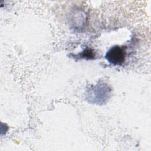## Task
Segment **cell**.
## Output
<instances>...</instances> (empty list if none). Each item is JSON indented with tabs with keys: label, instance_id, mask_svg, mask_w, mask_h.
I'll use <instances>...</instances> for the list:
<instances>
[{
	"label": "cell",
	"instance_id": "1",
	"mask_svg": "<svg viewBox=\"0 0 151 151\" xmlns=\"http://www.w3.org/2000/svg\"><path fill=\"white\" fill-rule=\"evenodd\" d=\"M126 56V47L115 45L107 51L105 57L110 64L114 65H122L125 61Z\"/></svg>",
	"mask_w": 151,
	"mask_h": 151
},
{
	"label": "cell",
	"instance_id": "2",
	"mask_svg": "<svg viewBox=\"0 0 151 151\" xmlns=\"http://www.w3.org/2000/svg\"><path fill=\"white\" fill-rule=\"evenodd\" d=\"M80 57L83 58H86V60L94 59L96 57V52L93 49L87 48L81 54H80Z\"/></svg>",
	"mask_w": 151,
	"mask_h": 151
}]
</instances>
